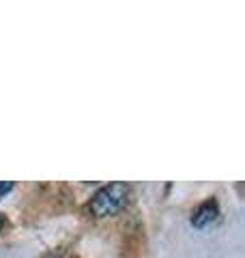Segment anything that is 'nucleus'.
Instances as JSON below:
<instances>
[{
  "instance_id": "1",
  "label": "nucleus",
  "mask_w": 245,
  "mask_h": 258,
  "mask_svg": "<svg viewBox=\"0 0 245 258\" xmlns=\"http://www.w3.org/2000/svg\"><path fill=\"white\" fill-rule=\"evenodd\" d=\"M127 198H129V185L110 183L95 191L88 209H91V213L95 217H110V215H116L127 205Z\"/></svg>"
},
{
  "instance_id": "2",
  "label": "nucleus",
  "mask_w": 245,
  "mask_h": 258,
  "mask_svg": "<svg viewBox=\"0 0 245 258\" xmlns=\"http://www.w3.org/2000/svg\"><path fill=\"white\" fill-rule=\"evenodd\" d=\"M219 215V209L215 200H204V203L196 209L194 215H192V224L196 228H207L209 224H213Z\"/></svg>"
},
{
  "instance_id": "3",
  "label": "nucleus",
  "mask_w": 245,
  "mask_h": 258,
  "mask_svg": "<svg viewBox=\"0 0 245 258\" xmlns=\"http://www.w3.org/2000/svg\"><path fill=\"white\" fill-rule=\"evenodd\" d=\"M11 187H13V183H3L0 181V198H3L7 191H11Z\"/></svg>"
},
{
  "instance_id": "4",
  "label": "nucleus",
  "mask_w": 245,
  "mask_h": 258,
  "mask_svg": "<svg viewBox=\"0 0 245 258\" xmlns=\"http://www.w3.org/2000/svg\"><path fill=\"white\" fill-rule=\"evenodd\" d=\"M3 224H5V222H3V217H0V228H3Z\"/></svg>"
}]
</instances>
